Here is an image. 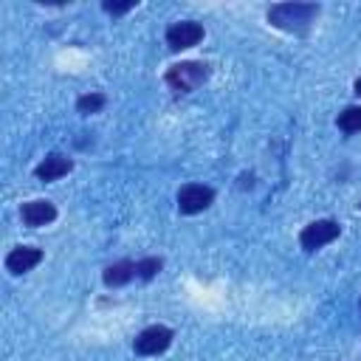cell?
Here are the masks:
<instances>
[{
	"instance_id": "1",
	"label": "cell",
	"mask_w": 361,
	"mask_h": 361,
	"mask_svg": "<svg viewBox=\"0 0 361 361\" xmlns=\"http://www.w3.org/2000/svg\"><path fill=\"white\" fill-rule=\"evenodd\" d=\"M268 23L279 31L288 34H307L310 25L319 17V6L316 3H274L268 8Z\"/></svg>"
},
{
	"instance_id": "2",
	"label": "cell",
	"mask_w": 361,
	"mask_h": 361,
	"mask_svg": "<svg viewBox=\"0 0 361 361\" xmlns=\"http://www.w3.org/2000/svg\"><path fill=\"white\" fill-rule=\"evenodd\" d=\"M209 73H212V71H209L206 62L183 59V62H175V65L166 68L164 82H166V87L175 90V93H192V90H197V87L209 79Z\"/></svg>"
},
{
	"instance_id": "3",
	"label": "cell",
	"mask_w": 361,
	"mask_h": 361,
	"mask_svg": "<svg viewBox=\"0 0 361 361\" xmlns=\"http://www.w3.org/2000/svg\"><path fill=\"white\" fill-rule=\"evenodd\" d=\"M338 234H341V223H338V220L319 217V220H310V223L299 231V245H302L307 254H313V251H319V248L336 243Z\"/></svg>"
},
{
	"instance_id": "4",
	"label": "cell",
	"mask_w": 361,
	"mask_h": 361,
	"mask_svg": "<svg viewBox=\"0 0 361 361\" xmlns=\"http://www.w3.org/2000/svg\"><path fill=\"white\" fill-rule=\"evenodd\" d=\"M172 338H175L172 327H166V324H149V327H144L133 338V350H135V355H161V353L169 350Z\"/></svg>"
},
{
	"instance_id": "5",
	"label": "cell",
	"mask_w": 361,
	"mask_h": 361,
	"mask_svg": "<svg viewBox=\"0 0 361 361\" xmlns=\"http://www.w3.org/2000/svg\"><path fill=\"white\" fill-rule=\"evenodd\" d=\"M214 203V189L206 183H186L178 189V212L180 214H200Z\"/></svg>"
},
{
	"instance_id": "6",
	"label": "cell",
	"mask_w": 361,
	"mask_h": 361,
	"mask_svg": "<svg viewBox=\"0 0 361 361\" xmlns=\"http://www.w3.org/2000/svg\"><path fill=\"white\" fill-rule=\"evenodd\" d=\"M203 25L200 23H195V20H180V23H172L169 28H166V34H164V39H166V45L172 48V51H186V48H195L200 39H203Z\"/></svg>"
},
{
	"instance_id": "7",
	"label": "cell",
	"mask_w": 361,
	"mask_h": 361,
	"mask_svg": "<svg viewBox=\"0 0 361 361\" xmlns=\"http://www.w3.org/2000/svg\"><path fill=\"white\" fill-rule=\"evenodd\" d=\"M42 248H37V245H17V248H11L8 254H6V271L8 274H14V276H20V274H28V271H34L39 262H42Z\"/></svg>"
},
{
	"instance_id": "8",
	"label": "cell",
	"mask_w": 361,
	"mask_h": 361,
	"mask_svg": "<svg viewBox=\"0 0 361 361\" xmlns=\"http://www.w3.org/2000/svg\"><path fill=\"white\" fill-rule=\"evenodd\" d=\"M56 206L51 203V200H42V197H37V200H28V203H23L20 206V220L28 226V228H39V226H51L54 220H56Z\"/></svg>"
},
{
	"instance_id": "9",
	"label": "cell",
	"mask_w": 361,
	"mask_h": 361,
	"mask_svg": "<svg viewBox=\"0 0 361 361\" xmlns=\"http://www.w3.org/2000/svg\"><path fill=\"white\" fill-rule=\"evenodd\" d=\"M71 169H73V161H71L68 155H62V152H51V155H45V158L34 166V178L42 180V183H54V180L65 178Z\"/></svg>"
},
{
	"instance_id": "10",
	"label": "cell",
	"mask_w": 361,
	"mask_h": 361,
	"mask_svg": "<svg viewBox=\"0 0 361 361\" xmlns=\"http://www.w3.org/2000/svg\"><path fill=\"white\" fill-rule=\"evenodd\" d=\"M133 279H135V262L133 259H118V262H113V265H107L102 271L104 288H121V285H127Z\"/></svg>"
},
{
	"instance_id": "11",
	"label": "cell",
	"mask_w": 361,
	"mask_h": 361,
	"mask_svg": "<svg viewBox=\"0 0 361 361\" xmlns=\"http://www.w3.org/2000/svg\"><path fill=\"white\" fill-rule=\"evenodd\" d=\"M336 127H338L341 133H347V135L361 133V104L344 107V110L338 113V118H336Z\"/></svg>"
},
{
	"instance_id": "12",
	"label": "cell",
	"mask_w": 361,
	"mask_h": 361,
	"mask_svg": "<svg viewBox=\"0 0 361 361\" xmlns=\"http://www.w3.org/2000/svg\"><path fill=\"white\" fill-rule=\"evenodd\" d=\"M104 104H107V96L99 93V90H90V93H82V96L76 99V113L93 116V113H102Z\"/></svg>"
},
{
	"instance_id": "13",
	"label": "cell",
	"mask_w": 361,
	"mask_h": 361,
	"mask_svg": "<svg viewBox=\"0 0 361 361\" xmlns=\"http://www.w3.org/2000/svg\"><path fill=\"white\" fill-rule=\"evenodd\" d=\"M161 268H164V259L161 257H144V259L135 262V276L144 279V282H149V279H155L161 274Z\"/></svg>"
},
{
	"instance_id": "14",
	"label": "cell",
	"mask_w": 361,
	"mask_h": 361,
	"mask_svg": "<svg viewBox=\"0 0 361 361\" xmlns=\"http://www.w3.org/2000/svg\"><path fill=\"white\" fill-rule=\"evenodd\" d=\"M135 6H138V0H127V3H110V0H104V3H102V8H104L107 14H113V17H121V14L133 11Z\"/></svg>"
},
{
	"instance_id": "15",
	"label": "cell",
	"mask_w": 361,
	"mask_h": 361,
	"mask_svg": "<svg viewBox=\"0 0 361 361\" xmlns=\"http://www.w3.org/2000/svg\"><path fill=\"white\" fill-rule=\"evenodd\" d=\"M353 90H355V96H361V76L353 82Z\"/></svg>"
},
{
	"instance_id": "16",
	"label": "cell",
	"mask_w": 361,
	"mask_h": 361,
	"mask_svg": "<svg viewBox=\"0 0 361 361\" xmlns=\"http://www.w3.org/2000/svg\"><path fill=\"white\" fill-rule=\"evenodd\" d=\"M358 313H361V302H358Z\"/></svg>"
},
{
	"instance_id": "17",
	"label": "cell",
	"mask_w": 361,
	"mask_h": 361,
	"mask_svg": "<svg viewBox=\"0 0 361 361\" xmlns=\"http://www.w3.org/2000/svg\"><path fill=\"white\" fill-rule=\"evenodd\" d=\"M358 209H361V203H358Z\"/></svg>"
}]
</instances>
